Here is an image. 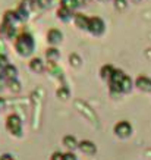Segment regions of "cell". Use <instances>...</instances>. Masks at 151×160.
I'll list each match as a JSON object with an SVG mask.
<instances>
[{
    "mask_svg": "<svg viewBox=\"0 0 151 160\" xmlns=\"http://www.w3.org/2000/svg\"><path fill=\"white\" fill-rule=\"evenodd\" d=\"M15 47L18 50V53L22 56H28L34 50V40L29 34H21L15 43Z\"/></svg>",
    "mask_w": 151,
    "mask_h": 160,
    "instance_id": "obj_1",
    "label": "cell"
},
{
    "mask_svg": "<svg viewBox=\"0 0 151 160\" xmlns=\"http://www.w3.org/2000/svg\"><path fill=\"white\" fill-rule=\"evenodd\" d=\"M125 73L122 71H117L114 69V72L112 73V77H110V88H112V91L114 92H122V82L123 79H125Z\"/></svg>",
    "mask_w": 151,
    "mask_h": 160,
    "instance_id": "obj_2",
    "label": "cell"
},
{
    "mask_svg": "<svg viewBox=\"0 0 151 160\" xmlns=\"http://www.w3.org/2000/svg\"><path fill=\"white\" fill-rule=\"evenodd\" d=\"M6 126H7V129H9L12 134H15V135H21V131H22V122H21L19 116L10 115V116L7 118Z\"/></svg>",
    "mask_w": 151,
    "mask_h": 160,
    "instance_id": "obj_3",
    "label": "cell"
},
{
    "mask_svg": "<svg viewBox=\"0 0 151 160\" xmlns=\"http://www.w3.org/2000/svg\"><path fill=\"white\" fill-rule=\"evenodd\" d=\"M88 29H90L94 35H100L104 32V22H103L100 18H97V16L90 18V21H88Z\"/></svg>",
    "mask_w": 151,
    "mask_h": 160,
    "instance_id": "obj_4",
    "label": "cell"
},
{
    "mask_svg": "<svg viewBox=\"0 0 151 160\" xmlns=\"http://www.w3.org/2000/svg\"><path fill=\"white\" fill-rule=\"evenodd\" d=\"M114 132H116L117 137L126 138V137H129L132 134V126H131L129 122L122 121V122H119V123H116V126H114Z\"/></svg>",
    "mask_w": 151,
    "mask_h": 160,
    "instance_id": "obj_5",
    "label": "cell"
},
{
    "mask_svg": "<svg viewBox=\"0 0 151 160\" xmlns=\"http://www.w3.org/2000/svg\"><path fill=\"white\" fill-rule=\"evenodd\" d=\"M78 147H79V150L82 151V153H85V154H94L97 151L95 144L91 142V141H81Z\"/></svg>",
    "mask_w": 151,
    "mask_h": 160,
    "instance_id": "obj_6",
    "label": "cell"
},
{
    "mask_svg": "<svg viewBox=\"0 0 151 160\" xmlns=\"http://www.w3.org/2000/svg\"><path fill=\"white\" fill-rule=\"evenodd\" d=\"M62 38H63V35H62V32H60L59 29H50L49 34H47V40H49V43H51V44L60 43Z\"/></svg>",
    "mask_w": 151,
    "mask_h": 160,
    "instance_id": "obj_7",
    "label": "cell"
},
{
    "mask_svg": "<svg viewBox=\"0 0 151 160\" xmlns=\"http://www.w3.org/2000/svg\"><path fill=\"white\" fill-rule=\"evenodd\" d=\"M137 87L142 91H150L151 90V79L147 77H139L137 79Z\"/></svg>",
    "mask_w": 151,
    "mask_h": 160,
    "instance_id": "obj_8",
    "label": "cell"
},
{
    "mask_svg": "<svg viewBox=\"0 0 151 160\" xmlns=\"http://www.w3.org/2000/svg\"><path fill=\"white\" fill-rule=\"evenodd\" d=\"M88 21L90 18L87 16H84L82 13H76L75 15V25L81 29H88Z\"/></svg>",
    "mask_w": 151,
    "mask_h": 160,
    "instance_id": "obj_9",
    "label": "cell"
},
{
    "mask_svg": "<svg viewBox=\"0 0 151 160\" xmlns=\"http://www.w3.org/2000/svg\"><path fill=\"white\" fill-rule=\"evenodd\" d=\"M3 75H5L9 81H12V79H16V75H18V69L15 68V66H12V65H7L5 68V71H3Z\"/></svg>",
    "mask_w": 151,
    "mask_h": 160,
    "instance_id": "obj_10",
    "label": "cell"
},
{
    "mask_svg": "<svg viewBox=\"0 0 151 160\" xmlns=\"http://www.w3.org/2000/svg\"><path fill=\"white\" fill-rule=\"evenodd\" d=\"M63 144L68 147L69 150H73V148H76V147L79 146L78 141H76V138H75V137H72V135H66V137H65V138H63Z\"/></svg>",
    "mask_w": 151,
    "mask_h": 160,
    "instance_id": "obj_11",
    "label": "cell"
},
{
    "mask_svg": "<svg viewBox=\"0 0 151 160\" xmlns=\"http://www.w3.org/2000/svg\"><path fill=\"white\" fill-rule=\"evenodd\" d=\"M29 68H31V71L40 73V72H43L44 65H43V62H41V59H32L31 63H29Z\"/></svg>",
    "mask_w": 151,
    "mask_h": 160,
    "instance_id": "obj_12",
    "label": "cell"
},
{
    "mask_svg": "<svg viewBox=\"0 0 151 160\" xmlns=\"http://www.w3.org/2000/svg\"><path fill=\"white\" fill-rule=\"evenodd\" d=\"M46 56H47V59H49V62H50V63H56V62H57V59H59V56H60V53H59V50H57V49L51 47V49L47 50Z\"/></svg>",
    "mask_w": 151,
    "mask_h": 160,
    "instance_id": "obj_13",
    "label": "cell"
},
{
    "mask_svg": "<svg viewBox=\"0 0 151 160\" xmlns=\"http://www.w3.org/2000/svg\"><path fill=\"white\" fill-rule=\"evenodd\" d=\"M60 8H65L68 10H73L75 8H78L75 0H60Z\"/></svg>",
    "mask_w": 151,
    "mask_h": 160,
    "instance_id": "obj_14",
    "label": "cell"
},
{
    "mask_svg": "<svg viewBox=\"0 0 151 160\" xmlns=\"http://www.w3.org/2000/svg\"><path fill=\"white\" fill-rule=\"evenodd\" d=\"M57 16L60 18V19L68 21L69 18L72 16V10H68V9H65V8H60V9L57 10Z\"/></svg>",
    "mask_w": 151,
    "mask_h": 160,
    "instance_id": "obj_15",
    "label": "cell"
},
{
    "mask_svg": "<svg viewBox=\"0 0 151 160\" xmlns=\"http://www.w3.org/2000/svg\"><path fill=\"white\" fill-rule=\"evenodd\" d=\"M114 72V69L110 66V65H106V66H103L101 68V77L106 79V78H109L110 79V77H112V73Z\"/></svg>",
    "mask_w": 151,
    "mask_h": 160,
    "instance_id": "obj_16",
    "label": "cell"
},
{
    "mask_svg": "<svg viewBox=\"0 0 151 160\" xmlns=\"http://www.w3.org/2000/svg\"><path fill=\"white\" fill-rule=\"evenodd\" d=\"M131 88H132V81H131V78L126 75L125 79H123V82H122V92L131 91Z\"/></svg>",
    "mask_w": 151,
    "mask_h": 160,
    "instance_id": "obj_17",
    "label": "cell"
},
{
    "mask_svg": "<svg viewBox=\"0 0 151 160\" xmlns=\"http://www.w3.org/2000/svg\"><path fill=\"white\" fill-rule=\"evenodd\" d=\"M16 15H18V18H19V19L25 21L27 18H28V10H27V8L22 5V6H19V9L16 10Z\"/></svg>",
    "mask_w": 151,
    "mask_h": 160,
    "instance_id": "obj_18",
    "label": "cell"
},
{
    "mask_svg": "<svg viewBox=\"0 0 151 160\" xmlns=\"http://www.w3.org/2000/svg\"><path fill=\"white\" fill-rule=\"evenodd\" d=\"M69 60H71V65H72V66H75V68H79V66H81V62H82V60H81V58H79L78 54H71V58H69Z\"/></svg>",
    "mask_w": 151,
    "mask_h": 160,
    "instance_id": "obj_19",
    "label": "cell"
},
{
    "mask_svg": "<svg viewBox=\"0 0 151 160\" xmlns=\"http://www.w3.org/2000/svg\"><path fill=\"white\" fill-rule=\"evenodd\" d=\"M57 96H59V98L66 100V98L69 97V90L65 87H60V90H57Z\"/></svg>",
    "mask_w": 151,
    "mask_h": 160,
    "instance_id": "obj_20",
    "label": "cell"
},
{
    "mask_svg": "<svg viewBox=\"0 0 151 160\" xmlns=\"http://www.w3.org/2000/svg\"><path fill=\"white\" fill-rule=\"evenodd\" d=\"M114 8L117 10H125L128 8L126 0H114Z\"/></svg>",
    "mask_w": 151,
    "mask_h": 160,
    "instance_id": "obj_21",
    "label": "cell"
},
{
    "mask_svg": "<svg viewBox=\"0 0 151 160\" xmlns=\"http://www.w3.org/2000/svg\"><path fill=\"white\" fill-rule=\"evenodd\" d=\"M9 85H10V90H12V91H15V92H18V91L21 90L19 82H18L16 79H12V81L9 82Z\"/></svg>",
    "mask_w": 151,
    "mask_h": 160,
    "instance_id": "obj_22",
    "label": "cell"
},
{
    "mask_svg": "<svg viewBox=\"0 0 151 160\" xmlns=\"http://www.w3.org/2000/svg\"><path fill=\"white\" fill-rule=\"evenodd\" d=\"M35 3L40 6V8H49L51 5V0H35Z\"/></svg>",
    "mask_w": 151,
    "mask_h": 160,
    "instance_id": "obj_23",
    "label": "cell"
},
{
    "mask_svg": "<svg viewBox=\"0 0 151 160\" xmlns=\"http://www.w3.org/2000/svg\"><path fill=\"white\" fill-rule=\"evenodd\" d=\"M51 160H65V154L56 151V153H53V156H51Z\"/></svg>",
    "mask_w": 151,
    "mask_h": 160,
    "instance_id": "obj_24",
    "label": "cell"
},
{
    "mask_svg": "<svg viewBox=\"0 0 151 160\" xmlns=\"http://www.w3.org/2000/svg\"><path fill=\"white\" fill-rule=\"evenodd\" d=\"M65 160H76V156L73 153H66L65 154Z\"/></svg>",
    "mask_w": 151,
    "mask_h": 160,
    "instance_id": "obj_25",
    "label": "cell"
},
{
    "mask_svg": "<svg viewBox=\"0 0 151 160\" xmlns=\"http://www.w3.org/2000/svg\"><path fill=\"white\" fill-rule=\"evenodd\" d=\"M0 160H13V157L10 154H3L2 157H0Z\"/></svg>",
    "mask_w": 151,
    "mask_h": 160,
    "instance_id": "obj_26",
    "label": "cell"
},
{
    "mask_svg": "<svg viewBox=\"0 0 151 160\" xmlns=\"http://www.w3.org/2000/svg\"><path fill=\"white\" fill-rule=\"evenodd\" d=\"M32 3H35V0H24V6H31Z\"/></svg>",
    "mask_w": 151,
    "mask_h": 160,
    "instance_id": "obj_27",
    "label": "cell"
},
{
    "mask_svg": "<svg viewBox=\"0 0 151 160\" xmlns=\"http://www.w3.org/2000/svg\"><path fill=\"white\" fill-rule=\"evenodd\" d=\"M75 2H76V5H78V6L85 5V0H75Z\"/></svg>",
    "mask_w": 151,
    "mask_h": 160,
    "instance_id": "obj_28",
    "label": "cell"
},
{
    "mask_svg": "<svg viewBox=\"0 0 151 160\" xmlns=\"http://www.w3.org/2000/svg\"><path fill=\"white\" fill-rule=\"evenodd\" d=\"M3 107H5V100L0 98V109H3Z\"/></svg>",
    "mask_w": 151,
    "mask_h": 160,
    "instance_id": "obj_29",
    "label": "cell"
},
{
    "mask_svg": "<svg viewBox=\"0 0 151 160\" xmlns=\"http://www.w3.org/2000/svg\"><path fill=\"white\" fill-rule=\"evenodd\" d=\"M3 71H5V68H3V66L0 65V78H2V73H3Z\"/></svg>",
    "mask_w": 151,
    "mask_h": 160,
    "instance_id": "obj_30",
    "label": "cell"
},
{
    "mask_svg": "<svg viewBox=\"0 0 151 160\" xmlns=\"http://www.w3.org/2000/svg\"><path fill=\"white\" fill-rule=\"evenodd\" d=\"M131 2H134V3H139L141 0H131Z\"/></svg>",
    "mask_w": 151,
    "mask_h": 160,
    "instance_id": "obj_31",
    "label": "cell"
},
{
    "mask_svg": "<svg viewBox=\"0 0 151 160\" xmlns=\"http://www.w3.org/2000/svg\"><path fill=\"white\" fill-rule=\"evenodd\" d=\"M0 88H2V78H0Z\"/></svg>",
    "mask_w": 151,
    "mask_h": 160,
    "instance_id": "obj_32",
    "label": "cell"
}]
</instances>
